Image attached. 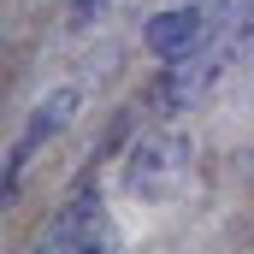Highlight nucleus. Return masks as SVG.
<instances>
[{
	"label": "nucleus",
	"instance_id": "6e6552de",
	"mask_svg": "<svg viewBox=\"0 0 254 254\" xmlns=\"http://www.w3.org/2000/svg\"><path fill=\"white\" fill-rule=\"evenodd\" d=\"M207 6H213V12H219V24H225V12H231L237 0H207Z\"/></svg>",
	"mask_w": 254,
	"mask_h": 254
},
{
	"label": "nucleus",
	"instance_id": "423d86ee",
	"mask_svg": "<svg viewBox=\"0 0 254 254\" xmlns=\"http://www.w3.org/2000/svg\"><path fill=\"white\" fill-rule=\"evenodd\" d=\"M219 42L231 48V60H254V0H237L219 24Z\"/></svg>",
	"mask_w": 254,
	"mask_h": 254
},
{
	"label": "nucleus",
	"instance_id": "f03ea898",
	"mask_svg": "<svg viewBox=\"0 0 254 254\" xmlns=\"http://www.w3.org/2000/svg\"><path fill=\"white\" fill-rule=\"evenodd\" d=\"M231 48L213 36L207 48H195V54H184V60H160V71H154V83L142 89V107L154 113V119H178V113H190V107H201L213 89H219V77L231 71Z\"/></svg>",
	"mask_w": 254,
	"mask_h": 254
},
{
	"label": "nucleus",
	"instance_id": "f257e3e1",
	"mask_svg": "<svg viewBox=\"0 0 254 254\" xmlns=\"http://www.w3.org/2000/svg\"><path fill=\"white\" fill-rule=\"evenodd\" d=\"M190 166H195V142L184 136V130H172V119H160L154 130H142L136 142H130L125 154V195H136V201H172V195L190 184Z\"/></svg>",
	"mask_w": 254,
	"mask_h": 254
},
{
	"label": "nucleus",
	"instance_id": "7ed1b4c3",
	"mask_svg": "<svg viewBox=\"0 0 254 254\" xmlns=\"http://www.w3.org/2000/svg\"><path fill=\"white\" fill-rule=\"evenodd\" d=\"M83 107V89L77 83H60V89H48L30 113H24V125H18V136H12V148H6V172H0V207H12L18 201V190H24V172H30V160L60 136L65 125H71V113Z\"/></svg>",
	"mask_w": 254,
	"mask_h": 254
},
{
	"label": "nucleus",
	"instance_id": "20e7f679",
	"mask_svg": "<svg viewBox=\"0 0 254 254\" xmlns=\"http://www.w3.org/2000/svg\"><path fill=\"white\" fill-rule=\"evenodd\" d=\"M30 249L36 254H101V249H113V225H107L101 190L95 184H77V195L36 231Z\"/></svg>",
	"mask_w": 254,
	"mask_h": 254
},
{
	"label": "nucleus",
	"instance_id": "0eeeda50",
	"mask_svg": "<svg viewBox=\"0 0 254 254\" xmlns=\"http://www.w3.org/2000/svg\"><path fill=\"white\" fill-rule=\"evenodd\" d=\"M107 6H113V0H65V24H71V30H89Z\"/></svg>",
	"mask_w": 254,
	"mask_h": 254
},
{
	"label": "nucleus",
	"instance_id": "39448f33",
	"mask_svg": "<svg viewBox=\"0 0 254 254\" xmlns=\"http://www.w3.org/2000/svg\"><path fill=\"white\" fill-rule=\"evenodd\" d=\"M213 36H219V12L207 0H178V6H166L142 24V48L154 60H184L195 48H207Z\"/></svg>",
	"mask_w": 254,
	"mask_h": 254
}]
</instances>
